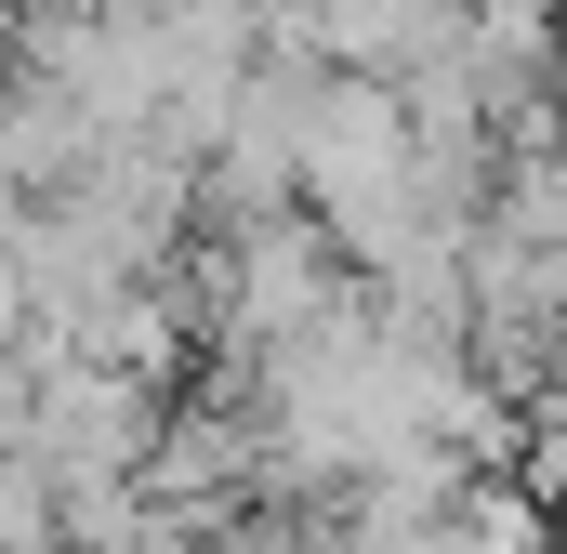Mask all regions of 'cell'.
<instances>
[{
  "label": "cell",
  "instance_id": "1",
  "mask_svg": "<svg viewBox=\"0 0 567 554\" xmlns=\"http://www.w3.org/2000/svg\"><path fill=\"white\" fill-rule=\"evenodd\" d=\"M185 554H317V529H290V515H265V502H251V515H225V529H198Z\"/></svg>",
  "mask_w": 567,
  "mask_h": 554
}]
</instances>
